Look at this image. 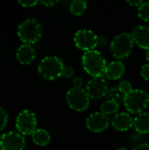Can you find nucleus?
<instances>
[{
  "label": "nucleus",
  "mask_w": 149,
  "mask_h": 150,
  "mask_svg": "<svg viewBox=\"0 0 149 150\" xmlns=\"http://www.w3.org/2000/svg\"><path fill=\"white\" fill-rule=\"evenodd\" d=\"M82 65L86 73L92 77H103L106 70V60L97 50L85 52L82 57Z\"/></svg>",
  "instance_id": "obj_1"
},
{
  "label": "nucleus",
  "mask_w": 149,
  "mask_h": 150,
  "mask_svg": "<svg viewBox=\"0 0 149 150\" xmlns=\"http://www.w3.org/2000/svg\"><path fill=\"white\" fill-rule=\"evenodd\" d=\"M64 67V62L61 58L46 56L40 61L38 66V72L43 79L52 81L62 76Z\"/></svg>",
  "instance_id": "obj_2"
},
{
  "label": "nucleus",
  "mask_w": 149,
  "mask_h": 150,
  "mask_svg": "<svg viewBox=\"0 0 149 150\" xmlns=\"http://www.w3.org/2000/svg\"><path fill=\"white\" fill-rule=\"evenodd\" d=\"M42 35L41 25L34 18L24 20L18 28L19 40L27 45H32L39 41Z\"/></svg>",
  "instance_id": "obj_3"
},
{
  "label": "nucleus",
  "mask_w": 149,
  "mask_h": 150,
  "mask_svg": "<svg viewBox=\"0 0 149 150\" xmlns=\"http://www.w3.org/2000/svg\"><path fill=\"white\" fill-rule=\"evenodd\" d=\"M124 105L133 114L141 113L149 105V95L143 90H133L124 98Z\"/></svg>",
  "instance_id": "obj_4"
},
{
  "label": "nucleus",
  "mask_w": 149,
  "mask_h": 150,
  "mask_svg": "<svg viewBox=\"0 0 149 150\" xmlns=\"http://www.w3.org/2000/svg\"><path fill=\"white\" fill-rule=\"evenodd\" d=\"M133 45L132 34L126 33L118 34L111 43V53L116 59H125L132 54Z\"/></svg>",
  "instance_id": "obj_5"
},
{
  "label": "nucleus",
  "mask_w": 149,
  "mask_h": 150,
  "mask_svg": "<svg viewBox=\"0 0 149 150\" xmlns=\"http://www.w3.org/2000/svg\"><path fill=\"white\" fill-rule=\"evenodd\" d=\"M90 97L84 89L72 88L66 94V102L74 111L83 112L90 105Z\"/></svg>",
  "instance_id": "obj_6"
},
{
  "label": "nucleus",
  "mask_w": 149,
  "mask_h": 150,
  "mask_svg": "<svg viewBox=\"0 0 149 150\" xmlns=\"http://www.w3.org/2000/svg\"><path fill=\"white\" fill-rule=\"evenodd\" d=\"M16 127L20 134L32 135L37 129V119L29 110L22 111L16 119Z\"/></svg>",
  "instance_id": "obj_7"
},
{
  "label": "nucleus",
  "mask_w": 149,
  "mask_h": 150,
  "mask_svg": "<svg viewBox=\"0 0 149 150\" xmlns=\"http://www.w3.org/2000/svg\"><path fill=\"white\" fill-rule=\"evenodd\" d=\"M97 37L91 30L82 29L75 33L74 42L79 49L88 52L94 50L97 47Z\"/></svg>",
  "instance_id": "obj_8"
},
{
  "label": "nucleus",
  "mask_w": 149,
  "mask_h": 150,
  "mask_svg": "<svg viewBox=\"0 0 149 150\" xmlns=\"http://www.w3.org/2000/svg\"><path fill=\"white\" fill-rule=\"evenodd\" d=\"M25 147V141L22 134L16 132H8L0 138L1 150H23Z\"/></svg>",
  "instance_id": "obj_9"
},
{
  "label": "nucleus",
  "mask_w": 149,
  "mask_h": 150,
  "mask_svg": "<svg viewBox=\"0 0 149 150\" xmlns=\"http://www.w3.org/2000/svg\"><path fill=\"white\" fill-rule=\"evenodd\" d=\"M108 86L106 81L103 77H93L86 84L85 91L88 93L90 98L94 100L99 99L103 97H105Z\"/></svg>",
  "instance_id": "obj_10"
},
{
  "label": "nucleus",
  "mask_w": 149,
  "mask_h": 150,
  "mask_svg": "<svg viewBox=\"0 0 149 150\" xmlns=\"http://www.w3.org/2000/svg\"><path fill=\"white\" fill-rule=\"evenodd\" d=\"M110 120L103 112H96L90 114L86 120L87 128L93 133H102L109 127Z\"/></svg>",
  "instance_id": "obj_11"
},
{
  "label": "nucleus",
  "mask_w": 149,
  "mask_h": 150,
  "mask_svg": "<svg viewBox=\"0 0 149 150\" xmlns=\"http://www.w3.org/2000/svg\"><path fill=\"white\" fill-rule=\"evenodd\" d=\"M132 37L134 43L141 48H149V27L146 25H138L133 28Z\"/></svg>",
  "instance_id": "obj_12"
},
{
  "label": "nucleus",
  "mask_w": 149,
  "mask_h": 150,
  "mask_svg": "<svg viewBox=\"0 0 149 150\" xmlns=\"http://www.w3.org/2000/svg\"><path fill=\"white\" fill-rule=\"evenodd\" d=\"M112 126L119 132H125L133 127V120L128 113L119 112L112 118Z\"/></svg>",
  "instance_id": "obj_13"
},
{
  "label": "nucleus",
  "mask_w": 149,
  "mask_h": 150,
  "mask_svg": "<svg viewBox=\"0 0 149 150\" xmlns=\"http://www.w3.org/2000/svg\"><path fill=\"white\" fill-rule=\"evenodd\" d=\"M36 56V52L31 45L24 44L18 47L16 53L17 60L19 63L27 65L32 63Z\"/></svg>",
  "instance_id": "obj_14"
},
{
  "label": "nucleus",
  "mask_w": 149,
  "mask_h": 150,
  "mask_svg": "<svg viewBox=\"0 0 149 150\" xmlns=\"http://www.w3.org/2000/svg\"><path fill=\"white\" fill-rule=\"evenodd\" d=\"M125 73V66L119 61H114L107 64L105 76L110 80H117L122 77Z\"/></svg>",
  "instance_id": "obj_15"
},
{
  "label": "nucleus",
  "mask_w": 149,
  "mask_h": 150,
  "mask_svg": "<svg viewBox=\"0 0 149 150\" xmlns=\"http://www.w3.org/2000/svg\"><path fill=\"white\" fill-rule=\"evenodd\" d=\"M135 131L141 134H149V112H141L133 120Z\"/></svg>",
  "instance_id": "obj_16"
},
{
  "label": "nucleus",
  "mask_w": 149,
  "mask_h": 150,
  "mask_svg": "<svg viewBox=\"0 0 149 150\" xmlns=\"http://www.w3.org/2000/svg\"><path fill=\"white\" fill-rule=\"evenodd\" d=\"M32 142L38 146H46L51 141V136L49 133L44 129H37L32 134Z\"/></svg>",
  "instance_id": "obj_17"
},
{
  "label": "nucleus",
  "mask_w": 149,
  "mask_h": 150,
  "mask_svg": "<svg viewBox=\"0 0 149 150\" xmlns=\"http://www.w3.org/2000/svg\"><path fill=\"white\" fill-rule=\"evenodd\" d=\"M119 103L114 100H109L107 99L106 101H105L101 107V112H103L105 115H110V114H117V112L119 110Z\"/></svg>",
  "instance_id": "obj_18"
},
{
  "label": "nucleus",
  "mask_w": 149,
  "mask_h": 150,
  "mask_svg": "<svg viewBox=\"0 0 149 150\" xmlns=\"http://www.w3.org/2000/svg\"><path fill=\"white\" fill-rule=\"evenodd\" d=\"M87 8V3L83 0H75L70 4L69 10L72 14L76 16H81Z\"/></svg>",
  "instance_id": "obj_19"
},
{
  "label": "nucleus",
  "mask_w": 149,
  "mask_h": 150,
  "mask_svg": "<svg viewBox=\"0 0 149 150\" xmlns=\"http://www.w3.org/2000/svg\"><path fill=\"white\" fill-rule=\"evenodd\" d=\"M105 97L109 100H114V101H117L119 103L124 102V98H125V95H123L120 92V91L119 90L118 87L109 88L108 91H107V93H106Z\"/></svg>",
  "instance_id": "obj_20"
},
{
  "label": "nucleus",
  "mask_w": 149,
  "mask_h": 150,
  "mask_svg": "<svg viewBox=\"0 0 149 150\" xmlns=\"http://www.w3.org/2000/svg\"><path fill=\"white\" fill-rule=\"evenodd\" d=\"M138 16L143 21H149V2H144L141 6H139Z\"/></svg>",
  "instance_id": "obj_21"
},
{
  "label": "nucleus",
  "mask_w": 149,
  "mask_h": 150,
  "mask_svg": "<svg viewBox=\"0 0 149 150\" xmlns=\"http://www.w3.org/2000/svg\"><path fill=\"white\" fill-rule=\"evenodd\" d=\"M119 90L120 91V92L123 94V95H127L129 92H131L133 89V86H132V83L127 81V80H122L119 83V86H118Z\"/></svg>",
  "instance_id": "obj_22"
},
{
  "label": "nucleus",
  "mask_w": 149,
  "mask_h": 150,
  "mask_svg": "<svg viewBox=\"0 0 149 150\" xmlns=\"http://www.w3.org/2000/svg\"><path fill=\"white\" fill-rule=\"evenodd\" d=\"M8 122V115L6 112L0 107V131H2L7 125Z\"/></svg>",
  "instance_id": "obj_23"
},
{
  "label": "nucleus",
  "mask_w": 149,
  "mask_h": 150,
  "mask_svg": "<svg viewBox=\"0 0 149 150\" xmlns=\"http://www.w3.org/2000/svg\"><path fill=\"white\" fill-rule=\"evenodd\" d=\"M141 75L142 78L149 82V63L144 64L141 69Z\"/></svg>",
  "instance_id": "obj_24"
},
{
  "label": "nucleus",
  "mask_w": 149,
  "mask_h": 150,
  "mask_svg": "<svg viewBox=\"0 0 149 150\" xmlns=\"http://www.w3.org/2000/svg\"><path fill=\"white\" fill-rule=\"evenodd\" d=\"M75 74V70L72 67L70 66H65L63 69V72H62V76H64L66 78H70L74 76Z\"/></svg>",
  "instance_id": "obj_25"
},
{
  "label": "nucleus",
  "mask_w": 149,
  "mask_h": 150,
  "mask_svg": "<svg viewBox=\"0 0 149 150\" xmlns=\"http://www.w3.org/2000/svg\"><path fill=\"white\" fill-rule=\"evenodd\" d=\"M73 88H77V89H83V80L80 76H76L73 79L72 81Z\"/></svg>",
  "instance_id": "obj_26"
},
{
  "label": "nucleus",
  "mask_w": 149,
  "mask_h": 150,
  "mask_svg": "<svg viewBox=\"0 0 149 150\" xmlns=\"http://www.w3.org/2000/svg\"><path fill=\"white\" fill-rule=\"evenodd\" d=\"M18 3L23 7H32L38 4L37 1H18Z\"/></svg>",
  "instance_id": "obj_27"
},
{
  "label": "nucleus",
  "mask_w": 149,
  "mask_h": 150,
  "mask_svg": "<svg viewBox=\"0 0 149 150\" xmlns=\"http://www.w3.org/2000/svg\"><path fill=\"white\" fill-rule=\"evenodd\" d=\"M107 43H108V39L105 35H100L97 37V46L104 47L107 45Z\"/></svg>",
  "instance_id": "obj_28"
},
{
  "label": "nucleus",
  "mask_w": 149,
  "mask_h": 150,
  "mask_svg": "<svg viewBox=\"0 0 149 150\" xmlns=\"http://www.w3.org/2000/svg\"><path fill=\"white\" fill-rule=\"evenodd\" d=\"M126 3L128 4H130L131 6H134V7H136V6H141L144 2L142 1V0H127L126 1Z\"/></svg>",
  "instance_id": "obj_29"
},
{
  "label": "nucleus",
  "mask_w": 149,
  "mask_h": 150,
  "mask_svg": "<svg viewBox=\"0 0 149 150\" xmlns=\"http://www.w3.org/2000/svg\"><path fill=\"white\" fill-rule=\"evenodd\" d=\"M133 150H149L148 143H142L138 146H136Z\"/></svg>",
  "instance_id": "obj_30"
},
{
  "label": "nucleus",
  "mask_w": 149,
  "mask_h": 150,
  "mask_svg": "<svg viewBox=\"0 0 149 150\" xmlns=\"http://www.w3.org/2000/svg\"><path fill=\"white\" fill-rule=\"evenodd\" d=\"M55 3L56 2H54V1H40V4L45 5L46 7H52L54 5Z\"/></svg>",
  "instance_id": "obj_31"
},
{
  "label": "nucleus",
  "mask_w": 149,
  "mask_h": 150,
  "mask_svg": "<svg viewBox=\"0 0 149 150\" xmlns=\"http://www.w3.org/2000/svg\"><path fill=\"white\" fill-rule=\"evenodd\" d=\"M146 58H147V61L149 62V48L146 52Z\"/></svg>",
  "instance_id": "obj_32"
},
{
  "label": "nucleus",
  "mask_w": 149,
  "mask_h": 150,
  "mask_svg": "<svg viewBox=\"0 0 149 150\" xmlns=\"http://www.w3.org/2000/svg\"><path fill=\"white\" fill-rule=\"evenodd\" d=\"M116 150H127L126 149H125V148H120V149H118Z\"/></svg>",
  "instance_id": "obj_33"
},
{
  "label": "nucleus",
  "mask_w": 149,
  "mask_h": 150,
  "mask_svg": "<svg viewBox=\"0 0 149 150\" xmlns=\"http://www.w3.org/2000/svg\"><path fill=\"white\" fill-rule=\"evenodd\" d=\"M0 150H1V148H0Z\"/></svg>",
  "instance_id": "obj_34"
}]
</instances>
